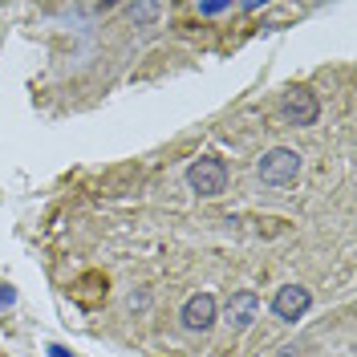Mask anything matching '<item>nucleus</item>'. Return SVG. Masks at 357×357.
Wrapping results in <instances>:
<instances>
[{
	"label": "nucleus",
	"instance_id": "7",
	"mask_svg": "<svg viewBox=\"0 0 357 357\" xmlns=\"http://www.w3.org/2000/svg\"><path fill=\"white\" fill-rule=\"evenodd\" d=\"M162 13H167V8H162L158 0H138V4H126V17H130L134 24H155Z\"/></svg>",
	"mask_w": 357,
	"mask_h": 357
},
{
	"label": "nucleus",
	"instance_id": "9",
	"mask_svg": "<svg viewBox=\"0 0 357 357\" xmlns=\"http://www.w3.org/2000/svg\"><path fill=\"white\" fill-rule=\"evenodd\" d=\"M227 8H231V4H199L203 17H215V13H227Z\"/></svg>",
	"mask_w": 357,
	"mask_h": 357
},
{
	"label": "nucleus",
	"instance_id": "3",
	"mask_svg": "<svg viewBox=\"0 0 357 357\" xmlns=\"http://www.w3.org/2000/svg\"><path fill=\"white\" fill-rule=\"evenodd\" d=\"M280 118H284L289 126H312V122L321 118V102H317V93H312L309 86L289 89V93L280 98Z\"/></svg>",
	"mask_w": 357,
	"mask_h": 357
},
{
	"label": "nucleus",
	"instance_id": "10",
	"mask_svg": "<svg viewBox=\"0 0 357 357\" xmlns=\"http://www.w3.org/2000/svg\"><path fill=\"white\" fill-rule=\"evenodd\" d=\"M45 354H49V357H73V354H69V349H66V345H49Z\"/></svg>",
	"mask_w": 357,
	"mask_h": 357
},
{
	"label": "nucleus",
	"instance_id": "4",
	"mask_svg": "<svg viewBox=\"0 0 357 357\" xmlns=\"http://www.w3.org/2000/svg\"><path fill=\"white\" fill-rule=\"evenodd\" d=\"M178 321H183L187 333H211L215 321H220V305H215V296H211V292H195V296H187V305H183V312H178Z\"/></svg>",
	"mask_w": 357,
	"mask_h": 357
},
{
	"label": "nucleus",
	"instance_id": "8",
	"mask_svg": "<svg viewBox=\"0 0 357 357\" xmlns=\"http://www.w3.org/2000/svg\"><path fill=\"white\" fill-rule=\"evenodd\" d=\"M13 301H17V292L8 289V284H0V309H8Z\"/></svg>",
	"mask_w": 357,
	"mask_h": 357
},
{
	"label": "nucleus",
	"instance_id": "5",
	"mask_svg": "<svg viewBox=\"0 0 357 357\" xmlns=\"http://www.w3.org/2000/svg\"><path fill=\"white\" fill-rule=\"evenodd\" d=\"M312 305V292L305 284H280L276 296H272V317L276 321H284V325H296Z\"/></svg>",
	"mask_w": 357,
	"mask_h": 357
},
{
	"label": "nucleus",
	"instance_id": "6",
	"mask_svg": "<svg viewBox=\"0 0 357 357\" xmlns=\"http://www.w3.org/2000/svg\"><path fill=\"white\" fill-rule=\"evenodd\" d=\"M256 312H260V296L252 289H236L227 296V305H223V321H227L231 333H244L248 325L256 321Z\"/></svg>",
	"mask_w": 357,
	"mask_h": 357
},
{
	"label": "nucleus",
	"instance_id": "2",
	"mask_svg": "<svg viewBox=\"0 0 357 357\" xmlns=\"http://www.w3.org/2000/svg\"><path fill=\"white\" fill-rule=\"evenodd\" d=\"M187 187L199 195V199H215L227 191V162L220 155H203L187 167Z\"/></svg>",
	"mask_w": 357,
	"mask_h": 357
},
{
	"label": "nucleus",
	"instance_id": "1",
	"mask_svg": "<svg viewBox=\"0 0 357 357\" xmlns=\"http://www.w3.org/2000/svg\"><path fill=\"white\" fill-rule=\"evenodd\" d=\"M301 175V155L292 146H272L256 158V178L264 187H292Z\"/></svg>",
	"mask_w": 357,
	"mask_h": 357
}]
</instances>
